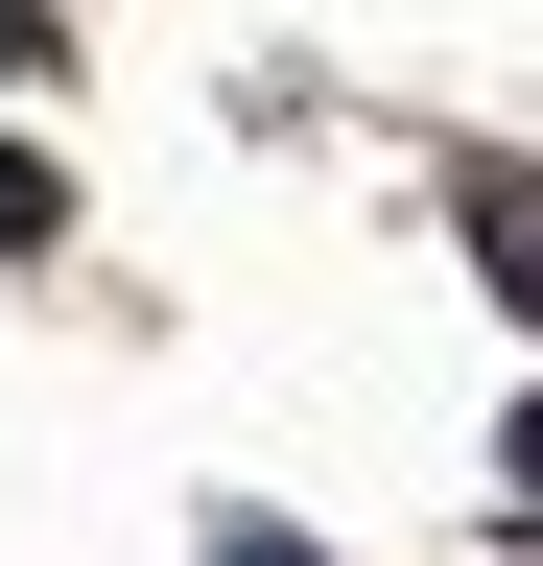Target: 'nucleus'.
Instances as JSON below:
<instances>
[{
	"mask_svg": "<svg viewBox=\"0 0 543 566\" xmlns=\"http://www.w3.org/2000/svg\"><path fill=\"white\" fill-rule=\"evenodd\" d=\"M213 566H331V543L307 520H213Z\"/></svg>",
	"mask_w": 543,
	"mask_h": 566,
	"instance_id": "7ed1b4c3",
	"label": "nucleus"
},
{
	"mask_svg": "<svg viewBox=\"0 0 543 566\" xmlns=\"http://www.w3.org/2000/svg\"><path fill=\"white\" fill-rule=\"evenodd\" d=\"M449 212H472V260H497V307H543V166H449Z\"/></svg>",
	"mask_w": 543,
	"mask_h": 566,
	"instance_id": "f257e3e1",
	"label": "nucleus"
},
{
	"mask_svg": "<svg viewBox=\"0 0 543 566\" xmlns=\"http://www.w3.org/2000/svg\"><path fill=\"white\" fill-rule=\"evenodd\" d=\"M72 237V166H48V142H0V260H48Z\"/></svg>",
	"mask_w": 543,
	"mask_h": 566,
	"instance_id": "f03ea898",
	"label": "nucleus"
},
{
	"mask_svg": "<svg viewBox=\"0 0 543 566\" xmlns=\"http://www.w3.org/2000/svg\"><path fill=\"white\" fill-rule=\"evenodd\" d=\"M0 71H72V24H48V0H0Z\"/></svg>",
	"mask_w": 543,
	"mask_h": 566,
	"instance_id": "20e7f679",
	"label": "nucleus"
},
{
	"mask_svg": "<svg viewBox=\"0 0 543 566\" xmlns=\"http://www.w3.org/2000/svg\"><path fill=\"white\" fill-rule=\"evenodd\" d=\"M497 472H520V520H543V401H520V424H497Z\"/></svg>",
	"mask_w": 543,
	"mask_h": 566,
	"instance_id": "39448f33",
	"label": "nucleus"
}]
</instances>
